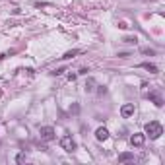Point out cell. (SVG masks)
Masks as SVG:
<instances>
[{
  "instance_id": "cell-1",
  "label": "cell",
  "mask_w": 165,
  "mask_h": 165,
  "mask_svg": "<svg viewBox=\"0 0 165 165\" xmlns=\"http://www.w3.org/2000/svg\"><path fill=\"white\" fill-rule=\"evenodd\" d=\"M163 134V126H161L157 121H150L146 124V136H150L151 140H157V138Z\"/></svg>"
},
{
  "instance_id": "cell-2",
  "label": "cell",
  "mask_w": 165,
  "mask_h": 165,
  "mask_svg": "<svg viewBox=\"0 0 165 165\" xmlns=\"http://www.w3.org/2000/svg\"><path fill=\"white\" fill-rule=\"evenodd\" d=\"M60 148L64 151H70V154H72V151L76 150V142L72 140V136H62L60 138Z\"/></svg>"
},
{
  "instance_id": "cell-3",
  "label": "cell",
  "mask_w": 165,
  "mask_h": 165,
  "mask_svg": "<svg viewBox=\"0 0 165 165\" xmlns=\"http://www.w3.org/2000/svg\"><path fill=\"white\" fill-rule=\"evenodd\" d=\"M41 138H43V140H47V142L55 140V128H52V126H43L41 128Z\"/></svg>"
},
{
  "instance_id": "cell-4",
  "label": "cell",
  "mask_w": 165,
  "mask_h": 165,
  "mask_svg": "<svg viewBox=\"0 0 165 165\" xmlns=\"http://www.w3.org/2000/svg\"><path fill=\"white\" fill-rule=\"evenodd\" d=\"M148 99H151L156 107H163V99H161V95L157 93V91H150V93H148Z\"/></svg>"
},
{
  "instance_id": "cell-5",
  "label": "cell",
  "mask_w": 165,
  "mask_h": 165,
  "mask_svg": "<svg viewBox=\"0 0 165 165\" xmlns=\"http://www.w3.org/2000/svg\"><path fill=\"white\" fill-rule=\"evenodd\" d=\"M121 115H123L124 118L132 117V115H134V103H126V105H123V109H121Z\"/></svg>"
},
{
  "instance_id": "cell-6",
  "label": "cell",
  "mask_w": 165,
  "mask_h": 165,
  "mask_svg": "<svg viewBox=\"0 0 165 165\" xmlns=\"http://www.w3.org/2000/svg\"><path fill=\"white\" fill-rule=\"evenodd\" d=\"M95 138H97L99 142H105L109 138V130L105 126H101V128H97V130H95Z\"/></svg>"
},
{
  "instance_id": "cell-7",
  "label": "cell",
  "mask_w": 165,
  "mask_h": 165,
  "mask_svg": "<svg viewBox=\"0 0 165 165\" xmlns=\"http://www.w3.org/2000/svg\"><path fill=\"white\" fill-rule=\"evenodd\" d=\"M144 140H146V134L138 132V134H134V136L130 138V144H132V146H142V144H144Z\"/></svg>"
},
{
  "instance_id": "cell-8",
  "label": "cell",
  "mask_w": 165,
  "mask_h": 165,
  "mask_svg": "<svg viewBox=\"0 0 165 165\" xmlns=\"http://www.w3.org/2000/svg\"><path fill=\"white\" fill-rule=\"evenodd\" d=\"M126 161H134V154L124 151V154H121V156H118V163H126Z\"/></svg>"
},
{
  "instance_id": "cell-9",
  "label": "cell",
  "mask_w": 165,
  "mask_h": 165,
  "mask_svg": "<svg viewBox=\"0 0 165 165\" xmlns=\"http://www.w3.org/2000/svg\"><path fill=\"white\" fill-rule=\"evenodd\" d=\"M142 68H146V70H150V74H157V72H159V70H157V66L156 64H151V62H142Z\"/></svg>"
},
{
  "instance_id": "cell-10",
  "label": "cell",
  "mask_w": 165,
  "mask_h": 165,
  "mask_svg": "<svg viewBox=\"0 0 165 165\" xmlns=\"http://www.w3.org/2000/svg\"><path fill=\"white\" fill-rule=\"evenodd\" d=\"M93 80H88V84H85V91H93Z\"/></svg>"
},
{
  "instance_id": "cell-11",
  "label": "cell",
  "mask_w": 165,
  "mask_h": 165,
  "mask_svg": "<svg viewBox=\"0 0 165 165\" xmlns=\"http://www.w3.org/2000/svg\"><path fill=\"white\" fill-rule=\"evenodd\" d=\"M78 52H80V51H76V49H74V51H70V52H66V55H64V57H62V58H72V57H76V55H78Z\"/></svg>"
},
{
  "instance_id": "cell-12",
  "label": "cell",
  "mask_w": 165,
  "mask_h": 165,
  "mask_svg": "<svg viewBox=\"0 0 165 165\" xmlns=\"http://www.w3.org/2000/svg\"><path fill=\"white\" fill-rule=\"evenodd\" d=\"M123 41H124V43H134V45H136V41H138V39H136V37H124Z\"/></svg>"
},
{
  "instance_id": "cell-13",
  "label": "cell",
  "mask_w": 165,
  "mask_h": 165,
  "mask_svg": "<svg viewBox=\"0 0 165 165\" xmlns=\"http://www.w3.org/2000/svg\"><path fill=\"white\" fill-rule=\"evenodd\" d=\"M97 93H99V95H105V93H107V88H105V85H99Z\"/></svg>"
},
{
  "instance_id": "cell-14",
  "label": "cell",
  "mask_w": 165,
  "mask_h": 165,
  "mask_svg": "<svg viewBox=\"0 0 165 165\" xmlns=\"http://www.w3.org/2000/svg\"><path fill=\"white\" fill-rule=\"evenodd\" d=\"M142 52H144V55H156V51H154V49H144Z\"/></svg>"
},
{
  "instance_id": "cell-15",
  "label": "cell",
  "mask_w": 165,
  "mask_h": 165,
  "mask_svg": "<svg viewBox=\"0 0 165 165\" xmlns=\"http://www.w3.org/2000/svg\"><path fill=\"white\" fill-rule=\"evenodd\" d=\"M16 161H18V163H22V161H25V156H24V154H19V156L16 157Z\"/></svg>"
}]
</instances>
